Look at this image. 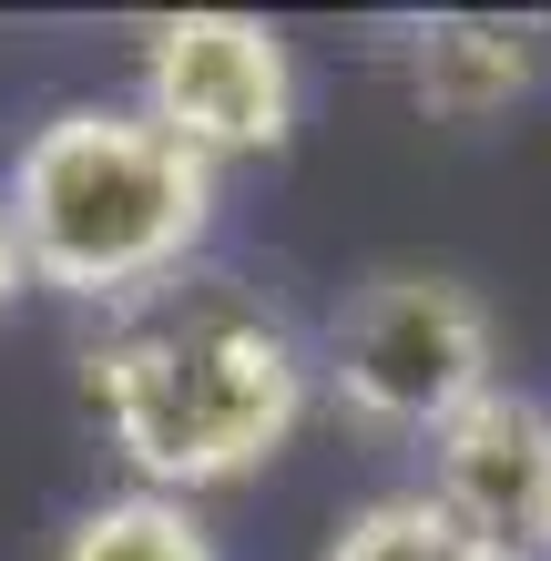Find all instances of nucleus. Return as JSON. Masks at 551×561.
Masks as SVG:
<instances>
[{
    "label": "nucleus",
    "instance_id": "obj_1",
    "mask_svg": "<svg viewBox=\"0 0 551 561\" xmlns=\"http://www.w3.org/2000/svg\"><path fill=\"white\" fill-rule=\"evenodd\" d=\"M317 357L255 286L236 276H174L103 317L82 347V409L123 449L134 490H236L307 428Z\"/></svg>",
    "mask_w": 551,
    "mask_h": 561
},
{
    "label": "nucleus",
    "instance_id": "obj_2",
    "mask_svg": "<svg viewBox=\"0 0 551 561\" xmlns=\"http://www.w3.org/2000/svg\"><path fill=\"white\" fill-rule=\"evenodd\" d=\"M215 194L225 174L134 103H61L51 123L21 134L0 225H11L31 286L113 317L194 266V245L215 236Z\"/></svg>",
    "mask_w": 551,
    "mask_h": 561
},
{
    "label": "nucleus",
    "instance_id": "obj_3",
    "mask_svg": "<svg viewBox=\"0 0 551 561\" xmlns=\"http://www.w3.org/2000/svg\"><path fill=\"white\" fill-rule=\"evenodd\" d=\"M328 399L388 428V439H429L439 419H460L480 388L501 378V327L480 307V286L439 266H378L368 286H347V307L328 317V357H317Z\"/></svg>",
    "mask_w": 551,
    "mask_h": 561
},
{
    "label": "nucleus",
    "instance_id": "obj_4",
    "mask_svg": "<svg viewBox=\"0 0 551 561\" xmlns=\"http://www.w3.org/2000/svg\"><path fill=\"white\" fill-rule=\"evenodd\" d=\"M134 113L225 174L236 153H276L297 134V51L255 11H164L144 31Z\"/></svg>",
    "mask_w": 551,
    "mask_h": 561
},
{
    "label": "nucleus",
    "instance_id": "obj_5",
    "mask_svg": "<svg viewBox=\"0 0 551 561\" xmlns=\"http://www.w3.org/2000/svg\"><path fill=\"white\" fill-rule=\"evenodd\" d=\"M429 501L501 561H551V399L491 378L460 419L429 428Z\"/></svg>",
    "mask_w": 551,
    "mask_h": 561
},
{
    "label": "nucleus",
    "instance_id": "obj_6",
    "mask_svg": "<svg viewBox=\"0 0 551 561\" xmlns=\"http://www.w3.org/2000/svg\"><path fill=\"white\" fill-rule=\"evenodd\" d=\"M399 82L429 123H501L510 103L541 92V21L439 11L399 42Z\"/></svg>",
    "mask_w": 551,
    "mask_h": 561
},
{
    "label": "nucleus",
    "instance_id": "obj_7",
    "mask_svg": "<svg viewBox=\"0 0 551 561\" xmlns=\"http://www.w3.org/2000/svg\"><path fill=\"white\" fill-rule=\"evenodd\" d=\"M61 561H225V541L194 520V501H164V490H113L72 520Z\"/></svg>",
    "mask_w": 551,
    "mask_h": 561
},
{
    "label": "nucleus",
    "instance_id": "obj_8",
    "mask_svg": "<svg viewBox=\"0 0 551 561\" xmlns=\"http://www.w3.org/2000/svg\"><path fill=\"white\" fill-rule=\"evenodd\" d=\"M328 561H501V551L470 541L429 490H378V501H358V511L337 520Z\"/></svg>",
    "mask_w": 551,
    "mask_h": 561
},
{
    "label": "nucleus",
    "instance_id": "obj_9",
    "mask_svg": "<svg viewBox=\"0 0 551 561\" xmlns=\"http://www.w3.org/2000/svg\"><path fill=\"white\" fill-rule=\"evenodd\" d=\"M21 286H31V276H21V245H11V225H0V317H11Z\"/></svg>",
    "mask_w": 551,
    "mask_h": 561
}]
</instances>
